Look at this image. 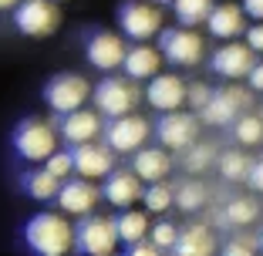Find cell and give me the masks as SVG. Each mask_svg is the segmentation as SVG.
<instances>
[{
    "instance_id": "cell-29",
    "label": "cell",
    "mask_w": 263,
    "mask_h": 256,
    "mask_svg": "<svg viewBox=\"0 0 263 256\" xmlns=\"http://www.w3.org/2000/svg\"><path fill=\"white\" fill-rule=\"evenodd\" d=\"M142 199H145L148 212H165V209H172V186H165L162 179L148 182V189H142Z\"/></svg>"
},
{
    "instance_id": "cell-13",
    "label": "cell",
    "mask_w": 263,
    "mask_h": 256,
    "mask_svg": "<svg viewBox=\"0 0 263 256\" xmlns=\"http://www.w3.org/2000/svg\"><path fill=\"white\" fill-rule=\"evenodd\" d=\"M71 162H74V172L85 179H101L115 169V152L108 145H98V142H81L71 152Z\"/></svg>"
},
{
    "instance_id": "cell-30",
    "label": "cell",
    "mask_w": 263,
    "mask_h": 256,
    "mask_svg": "<svg viewBox=\"0 0 263 256\" xmlns=\"http://www.w3.org/2000/svg\"><path fill=\"white\" fill-rule=\"evenodd\" d=\"M216 162H219V175H223V179H230V182H240V179H247L250 159L243 155V152H223Z\"/></svg>"
},
{
    "instance_id": "cell-36",
    "label": "cell",
    "mask_w": 263,
    "mask_h": 256,
    "mask_svg": "<svg viewBox=\"0 0 263 256\" xmlns=\"http://www.w3.org/2000/svg\"><path fill=\"white\" fill-rule=\"evenodd\" d=\"M226 256H247V253H256V240H233L223 246Z\"/></svg>"
},
{
    "instance_id": "cell-43",
    "label": "cell",
    "mask_w": 263,
    "mask_h": 256,
    "mask_svg": "<svg viewBox=\"0 0 263 256\" xmlns=\"http://www.w3.org/2000/svg\"><path fill=\"white\" fill-rule=\"evenodd\" d=\"M152 4H172V0H152Z\"/></svg>"
},
{
    "instance_id": "cell-39",
    "label": "cell",
    "mask_w": 263,
    "mask_h": 256,
    "mask_svg": "<svg viewBox=\"0 0 263 256\" xmlns=\"http://www.w3.org/2000/svg\"><path fill=\"white\" fill-rule=\"evenodd\" d=\"M247 85L250 91H263V61H253V68L247 71Z\"/></svg>"
},
{
    "instance_id": "cell-16",
    "label": "cell",
    "mask_w": 263,
    "mask_h": 256,
    "mask_svg": "<svg viewBox=\"0 0 263 256\" xmlns=\"http://www.w3.org/2000/svg\"><path fill=\"white\" fill-rule=\"evenodd\" d=\"M58 206H61L68 216H88V212L95 209V202H98V189L91 186V179H71V182H64L61 189H58Z\"/></svg>"
},
{
    "instance_id": "cell-33",
    "label": "cell",
    "mask_w": 263,
    "mask_h": 256,
    "mask_svg": "<svg viewBox=\"0 0 263 256\" xmlns=\"http://www.w3.org/2000/svg\"><path fill=\"white\" fill-rule=\"evenodd\" d=\"M176 233H179V229H176L172 223H159V226L152 229V243H155L159 249H172V243H176Z\"/></svg>"
},
{
    "instance_id": "cell-26",
    "label": "cell",
    "mask_w": 263,
    "mask_h": 256,
    "mask_svg": "<svg viewBox=\"0 0 263 256\" xmlns=\"http://www.w3.org/2000/svg\"><path fill=\"white\" fill-rule=\"evenodd\" d=\"M206 202H209V192L199 182H186V186H179L176 192H172V206H179L182 212H196V209H202Z\"/></svg>"
},
{
    "instance_id": "cell-17",
    "label": "cell",
    "mask_w": 263,
    "mask_h": 256,
    "mask_svg": "<svg viewBox=\"0 0 263 256\" xmlns=\"http://www.w3.org/2000/svg\"><path fill=\"white\" fill-rule=\"evenodd\" d=\"M61 139L64 142H71V145H81V142H95L101 135V118H98V111H88L85 105L81 108H74V111H68L64 115V122H61Z\"/></svg>"
},
{
    "instance_id": "cell-37",
    "label": "cell",
    "mask_w": 263,
    "mask_h": 256,
    "mask_svg": "<svg viewBox=\"0 0 263 256\" xmlns=\"http://www.w3.org/2000/svg\"><path fill=\"white\" fill-rule=\"evenodd\" d=\"M247 47L253 54H263V21H256L253 27H247Z\"/></svg>"
},
{
    "instance_id": "cell-25",
    "label": "cell",
    "mask_w": 263,
    "mask_h": 256,
    "mask_svg": "<svg viewBox=\"0 0 263 256\" xmlns=\"http://www.w3.org/2000/svg\"><path fill=\"white\" fill-rule=\"evenodd\" d=\"M172 7H176V21L182 27H196L209 17L213 10V0H172Z\"/></svg>"
},
{
    "instance_id": "cell-23",
    "label": "cell",
    "mask_w": 263,
    "mask_h": 256,
    "mask_svg": "<svg viewBox=\"0 0 263 256\" xmlns=\"http://www.w3.org/2000/svg\"><path fill=\"white\" fill-rule=\"evenodd\" d=\"M111 223H115V236H118L122 243H132V240H142V236H148V216H145V212L128 209V206H125L122 216H115Z\"/></svg>"
},
{
    "instance_id": "cell-21",
    "label": "cell",
    "mask_w": 263,
    "mask_h": 256,
    "mask_svg": "<svg viewBox=\"0 0 263 256\" xmlns=\"http://www.w3.org/2000/svg\"><path fill=\"white\" fill-rule=\"evenodd\" d=\"M105 199L115 206V209H125L135 199H142V179L135 172H108V182H105Z\"/></svg>"
},
{
    "instance_id": "cell-28",
    "label": "cell",
    "mask_w": 263,
    "mask_h": 256,
    "mask_svg": "<svg viewBox=\"0 0 263 256\" xmlns=\"http://www.w3.org/2000/svg\"><path fill=\"white\" fill-rule=\"evenodd\" d=\"M58 189H61V179H58V175H51L47 169L34 172V175L27 179V192H31V199L47 202V199H54V195H58Z\"/></svg>"
},
{
    "instance_id": "cell-2",
    "label": "cell",
    "mask_w": 263,
    "mask_h": 256,
    "mask_svg": "<svg viewBox=\"0 0 263 256\" xmlns=\"http://www.w3.org/2000/svg\"><path fill=\"white\" fill-rule=\"evenodd\" d=\"M91 98H95V108H98L101 115L118 118V115H128V111L139 108L142 91L132 78H105L91 91Z\"/></svg>"
},
{
    "instance_id": "cell-1",
    "label": "cell",
    "mask_w": 263,
    "mask_h": 256,
    "mask_svg": "<svg viewBox=\"0 0 263 256\" xmlns=\"http://www.w3.org/2000/svg\"><path fill=\"white\" fill-rule=\"evenodd\" d=\"M27 236V246L41 256H61L74 246V229L64 216H54V212H37V216L27 223L24 229Z\"/></svg>"
},
{
    "instance_id": "cell-20",
    "label": "cell",
    "mask_w": 263,
    "mask_h": 256,
    "mask_svg": "<svg viewBox=\"0 0 263 256\" xmlns=\"http://www.w3.org/2000/svg\"><path fill=\"white\" fill-rule=\"evenodd\" d=\"M122 68H125V74H128L132 81H145V78H152V74H159L162 54H159V47H148L145 41H139V47L125 51Z\"/></svg>"
},
{
    "instance_id": "cell-34",
    "label": "cell",
    "mask_w": 263,
    "mask_h": 256,
    "mask_svg": "<svg viewBox=\"0 0 263 256\" xmlns=\"http://www.w3.org/2000/svg\"><path fill=\"white\" fill-rule=\"evenodd\" d=\"M209 94H213V88H209V85H202V81H196V85H186V101L193 105L196 111H199L202 105L209 101Z\"/></svg>"
},
{
    "instance_id": "cell-12",
    "label": "cell",
    "mask_w": 263,
    "mask_h": 256,
    "mask_svg": "<svg viewBox=\"0 0 263 256\" xmlns=\"http://www.w3.org/2000/svg\"><path fill=\"white\" fill-rule=\"evenodd\" d=\"M253 61H256V54L247 44L230 41V44H223L216 54H213L209 68H213V74H219V78H226V81H240V78H247V71L253 68Z\"/></svg>"
},
{
    "instance_id": "cell-3",
    "label": "cell",
    "mask_w": 263,
    "mask_h": 256,
    "mask_svg": "<svg viewBox=\"0 0 263 256\" xmlns=\"http://www.w3.org/2000/svg\"><path fill=\"white\" fill-rule=\"evenodd\" d=\"M14 148H17V155L27 159V162H44V159L58 148L54 125L41 122V118H27V122H21V125H17V132H14Z\"/></svg>"
},
{
    "instance_id": "cell-42",
    "label": "cell",
    "mask_w": 263,
    "mask_h": 256,
    "mask_svg": "<svg viewBox=\"0 0 263 256\" xmlns=\"http://www.w3.org/2000/svg\"><path fill=\"white\" fill-rule=\"evenodd\" d=\"M256 249H263V229H260V240H256Z\"/></svg>"
},
{
    "instance_id": "cell-11",
    "label": "cell",
    "mask_w": 263,
    "mask_h": 256,
    "mask_svg": "<svg viewBox=\"0 0 263 256\" xmlns=\"http://www.w3.org/2000/svg\"><path fill=\"white\" fill-rule=\"evenodd\" d=\"M118 236H115V223L101 216H85L81 226L74 229V246L88 256H108L115 249Z\"/></svg>"
},
{
    "instance_id": "cell-27",
    "label": "cell",
    "mask_w": 263,
    "mask_h": 256,
    "mask_svg": "<svg viewBox=\"0 0 263 256\" xmlns=\"http://www.w3.org/2000/svg\"><path fill=\"white\" fill-rule=\"evenodd\" d=\"M233 135L240 145H260L263 142V118L260 115H236L233 118Z\"/></svg>"
},
{
    "instance_id": "cell-32",
    "label": "cell",
    "mask_w": 263,
    "mask_h": 256,
    "mask_svg": "<svg viewBox=\"0 0 263 256\" xmlns=\"http://www.w3.org/2000/svg\"><path fill=\"white\" fill-rule=\"evenodd\" d=\"M44 169L51 172V175L64 179L71 169H74V162H71V152H58V148H54V152H51V155L44 159Z\"/></svg>"
},
{
    "instance_id": "cell-10",
    "label": "cell",
    "mask_w": 263,
    "mask_h": 256,
    "mask_svg": "<svg viewBox=\"0 0 263 256\" xmlns=\"http://www.w3.org/2000/svg\"><path fill=\"white\" fill-rule=\"evenodd\" d=\"M250 108V91H243V88H223V91H213L209 94V101L199 108V122L206 125H230L236 115H243V111Z\"/></svg>"
},
{
    "instance_id": "cell-22",
    "label": "cell",
    "mask_w": 263,
    "mask_h": 256,
    "mask_svg": "<svg viewBox=\"0 0 263 256\" xmlns=\"http://www.w3.org/2000/svg\"><path fill=\"white\" fill-rule=\"evenodd\" d=\"M213 249H216V240H213V233L199 223L179 229L176 243H172V253L176 256H206V253H213Z\"/></svg>"
},
{
    "instance_id": "cell-15",
    "label": "cell",
    "mask_w": 263,
    "mask_h": 256,
    "mask_svg": "<svg viewBox=\"0 0 263 256\" xmlns=\"http://www.w3.org/2000/svg\"><path fill=\"white\" fill-rule=\"evenodd\" d=\"M125 41L118 37V34H108V31H98L88 37V61H91V68L98 71H115L122 68V57H125Z\"/></svg>"
},
{
    "instance_id": "cell-8",
    "label": "cell",
    "mask_w": 263,
    "mask_h": 256,
    "mask_svg": "<svg viewBox=\"0 0 263 256\" xmlns=\"http://www.w3.org/2000/svg\"><path fill=\"white\" fill-rule=\"evenodd\" d=\"M118 24H122L125 37L132 41H148L162 31V10L145 0H125L118 7Z\"/></svg>"
},
{
    "instance_id": "cell-14",
    "label": "cell",
    "mask_w": 263,
    "mask_h": 256,
    "mask_svg": "<svg viewBox=\"0 0 263 256\" xmlns=\"http://www.w3.org/2000/svg\"><path fill=\"white\" fill-rule=\"evenodd\" d=\"M145 98L159 111H176L186 105V81L179 78V74H152Z\"/></svg>"
},
{
    "instance_id": "cell-7",
    "label": "cell",
    "mask_w": 263,
    "mask_h": 256,
    "mask_svg": "<svg viewBox=\"0 0 263 256\" xmlns=\"http://www.w3.org/2000/svg\"><path fill=\"white\" fill-rule=\"evenodd\" d=\"M148 132H152V125H148L142 115H135V111L111 118L108 128H101L105 145H108L111 152H118V155H128V152L142 148V145H145V139H148Z\"/></svg>"
},
{
    "instance_id": "cell-19",
    "label": "cell",
    "mask_w": 263,
    "mask_h": 256,
    "mask_svg": "<svg viewBox=\"0 0 263 256\" xmlns=\"http://www.w3.org/2000/svg\"><path fill=\"white\" fill-rule=\"evenodd\" d=\"M132 172L142 179V182H159L172 172V159L169 148H135V159H132Z\"/></svg>"
},
{
    "instance_id": "cell-18",
    "label": "cell",
    "mask_w": 263,
    "mask_h": 256,
    "mask_svg": "<svg viewBox=\"0 0 263 256\" xmlns=\"http://www.w3.org/2000/svg\"><path fill=\"white\" fill-rule=\"evenodd\" d=\"M206 27H209L213 37L233 41V37H240V34L247 31V14H243V7H236V4H213V10H209V17H206Z\"/></svg>"
},
{
    "instance_id": "cell-40",
    "label": "cell",
    "mask_w": 263,
    "mask_h": 256,
    "mask_svg": "<svg viewBox=\"0 0 263 256\" xmlns=\"http://www.w3.org/2000/svg\"><path fill=\"white\" fill-rule=\"evenodd\" d=\"M243 14H250L253 21H263V0H243Z\"/></svg>"
},
{
    "instance_id": "cell-4",
    "label": "cell",
    "mask_w": 263,
    "mask_h": 256,
    "mask_svg": "<svg viewBox=\"0 0 263 256\" xmlns=\"http://www.w3.org/2000/svg\"><path fill=\"white\" fill-rule=\"evenodd\" d=\"M14 24L27 37H47L58 31L61 14L54 0H17L14 4Z\"/></svg>"
},
{
    "instance_id": "cell-35",
    "label": "cell",
    "mask_w": 263,
    "mask_h": 256,
    "mask_svg": "<svg viewBox=\"0 0 263 256\" xmlns=\"http://www.w3.org/2000/svg\"><path fill=\"white\" fill-rule=\"evenodd\" d=\"M125 249H128V256H155V253H162V249L155 246L152 240L145 243V236H142V240H132V243H128Z\"/></svg>"
},
{
    "instance_id": "cell-5",
    "label": "cell",
    "mask_w": 263,
    "mask_h": 256,
    "mask_svg": "<svg viewBox=\"0 0 263 256\" xmlns=\"http://www.w3.org/2000/svg\"><path fill=\"white\" fill-rule=\"evenodd\" d=\"M159 54L176 68H193V64L202 61L206 44L189 27H172V31H159Z\"/></svg>"
},
{
    "instance_id": "cell-6",
    "label": "cell",
    "mask_w": 263,
    "mask_h": 256,
    "mask_svg": "<svg viewBox=\"0 0 263 256\" xmlns=\"http://www.w3.org/2000/svg\"><path fill=\"white\" fill-rule=\"evenodd\" d=\"M88 98H91V85H88L81 74H54V78L44 85L47 108L58 111V115H68V111L81 108Z\"/></svg>"
},
{
    "instance_id": "cell-24",
    "label": "cell",
    "mask_w": 263,
    "mask_h": 256,
    "mask_svg": "<svg viewBox=\"0 0 263 256\" xmlns=\"http://www.w3.org/2000/svg\"><path fill=\"white\" fill-rule=\"evenodd\" d=\"M256 216H260V206L253 199H233L230 206L219 209V223L223 226H250Z\"/></svg>"
},
{
    "instance_id": "cell-38",
    "label": "cell",
    "mask_w": 263,
    "mask_h": 256,
    "mask_svg": "<svg viewBox=\"0 0 263 256\" xmlns=\"http://www.w3.org/2000/svg\"><path fill=\"white\" fill-rule=\"evenodd\" d=\"M247 182L256 189V192H263V159L250 162V169H247Z\"/></svg>"
},
{
    "instance_id": "cell-41",
    "label": "cell",
    "mask_w": 263,
    "mask_h": 256,
    "mask_svg": "<svg viewBox=\"0 0 263 256\" xmlns=\"http://www.w3.org/2000/svg\"><path fill=\"white\" fill-rule=\"evenodd\" d=\"M14 4H17V0H0V10H10Z\"/></svg>"
},
{
    "instance_id": "cell-31",
    "label": "cell",
    "mask_w": 263,
    "mask_h": 256,
    "mask_svg": "<svg viewBox=\"0 0 263 256\" xmlns=\"http://www.w3.org/2000/svg\"><path fill=\"white\" fill-rule=\"evenodd\" d=\"M182 152H186V169L189 172H206L209 165H213V159H216V148L209 145H199V142H193V145L189 148H182Z\"/></svg>"
},
{
    "instance_id": "cell-9",
    "label": "cell",
    "mask_w": 263,
    "mask_h": 256,
    "mask_svg": "<svg viewBox=\"0 0 263 256\" xmlns=\"http://www.w3.org/2000/svg\"><path fill=\"white\" fill-rule=\"evenodd\" d=\"M155 135L162 142V148L169 152H182L196 142L199 135V115H189V111H162L159 125H155Z\"/></svg>"
}]
</instances>
